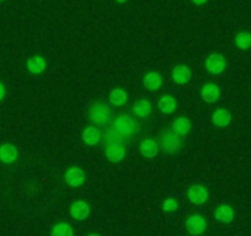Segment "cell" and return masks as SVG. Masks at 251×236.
Instances as JSON below:
<instances>
[{
  "mask_svg": "<svg viewBox=\"0 0 251 236\" xmlns=\"http://www.w3.org/2000/svg\"><path fill=\"white\" fill-rule=\"evenodd\" d=\"M108 100L113 106H123L128 101V95L122 89H113L110 93Z\"/></svg>",
  "mask_w": 251,
  "mask_h": 236,
  "instance_id": "cell-22",
  "label": "cell"
},
{
  "mask_svg": "<svg viewBox=\"0 0 251 236\" xmlns=\"http://www.w3.org/2000/svg\"><path fill=\"white\" fill-rule=\"evenodd\" d=\"M83 141L88 145H96L101 141V131L96 127H88L83 132Z\"/></svg>",
  "mask_w": 251,
  "mask_h": 236,
  "instance_id": "cell-21",
  "label": "cell"
},
{
  "mask_svg": "<svg viewBox=\"0 0 251 236\" xmlns=\"http://www.w3.org/2000/svg\"><path fill=\"white\" fill-rule=\"evenodd\" d=\"M151 105L148 100L146 98H141V100L136 101L133 105V112L134 115L138 116L141 118H147L148 116H151Z\"/></svg>",
  "mask_w": 251,
  "mask_h": 236,
  "instance_id": "cell-20",
  "label": "cell"
},
{
  "mask_svg": "<svg viewBox=\"0 0 251 236\" xmlns=\"http://www.w3.org/2000/svg\"><path fill=\"white\" fill-rule=\"evenodd\" d=\"M141 154L144 158L154 159L159 153V144L153 139H144L141 143Z\"/></svg>",
  "mask_w": 251,
  "mask_h": 236,
  "instance_id": "cell-13",
  "label": "cell"
},
{
  "mask_svg": "<svg viewBox=\"0 0 251 236\" xmlns=\"http://www.w3.org/2000/svg\"><path fill=\"white\" fill-rule=\"evenodd\" d=\"M74 231L72 226L67 223H58L53 226L52 235L53 236H71L73 235Z\"/></svg>",
  "mask_w": 251,
  "mask_h": 236,
  "instance_id": "cell-23",
  "label": "cell"
},
{
  "mask_svg": "<svg viewBox=\"0 0 251 236\" xmlns=\"http://www.w3.org/2000/svg\"><path fill=\"white\" fill-rule=\"evenodd\" d=\"M171 76H173V80L176 84H178V85H185L191 79V71L186 66H177L174 68Z\"/></svg>",
  "mask_w": 251,
  "mask_h": 236,
  "instance_id": "cell-12",
  "label": "cell"
},
{
  "mask_svg": "<svg viewBox=\"0 0 251 236\" xmlns=\"http://www.w3.org/2000/svg\"><path fill=\"white\" fill-rule=\"evenodd\" d=\"M90 214V207L86 202L76 201L71 207V215L75 220H85Z\"/></svg>",
  "mask_w": 251,
  "mask_h": 236,
  "instance_id": "cell-9",
  "label": "cell"
},
{
  "mask_svg": "<svg viewBox=\"0 0 251 236\" xmlns=\"http://www.w3.org/2000/svg\"><path fill=\"white\" fill-rule=\"evenodd\" d=\"M158 106L161 112L166 113V115H170V113L175 112L176 108H177V101H176V98L174 96L164 95L159 100Z\"/></svg>",
  "mask_w": 251,
  "mask_h": 236,
  "instance_id": "cell-18",
  "label": "cell"
},
{
  "mask_svg": "<svg viewBox=\"0 0 251 236\" xmlns=\"http://www.w3.org/2000/svg\"><path fill=\"white\" fill-rule=\"evenodd\" d=\"M105 156L111 163H120L126 156V148L120 141H110L105 148Z\"/></svg>",
  "mask_w": 251,
  "mask_h": 236,
  "instance_id": "cell-4",
  "label": "cell"
},
{
  "mask_svg": "<svg viewBox=\"0 0 251 236\" xmlns=\"http://www.w3.org/2000/svg\"><path fill=\"white\" fill-rule=\"evenodd\" d=\"M89 117H90L91 122H94L95 124L103 126L111 119V111L103 103H94L90 107V111H89Z\"/></svg>",
  "mask_w": 251,
  "mask_h": 236,
  "instance_id": "cell-2",
  "label": "cell"
},
{
  "mask_svg": "<svg viewBox=\"0 0 251 236\" xmlns=\"http://www.w3.org/2000/svg\"><path fill=\"white\" fill-rule=\"evenodd\" d=\"M177 208H178V203H177V201L174 198H168L163 203L164 212H168V213H171V212L176 211Z\"/></svg>",
  "mask_w": 251,
  "mask_h": 236,
  "instance_id": "cell-25",
  "label": "cell"
},
{
  "mask_svg": "<svg viewBox=\"0 0 251 236\" xmlns=\"http://www.w3.org/2000/svg\"><path fill=\"white\" fill-rule=\"evenodd\" d=\"M173 131L180 137L186 136V134H188V132L191 131V122L186 117L176 118L173 122Z\"/></svg>",
  "mask_w": 251,
  "mask_h": 236,
  "instance_id": "cell-19",
  "label": "cell"
},
{
  "mask_svg": "<svg viewBox=\"0 0 251 236\" xmlns=\"http://www.w3.org/2000/svg\"><path fill=\"white\" fill-rule=\"evenodd\" d=\"M187 197L194 204H204L208 201V191L201 185H195L187 191Z\"/></svg>",
  "mask_w": 251,
  "mask_h": 236,
  "instance_id": "cell-8",
  "label": "cell"
},
{
  "mask_svg": "<svg viewBox=\"0 0 251 236\" xmlns=\"http://www.w3.org/2000/svg\"><path fill=\"white\" fill-rule=\"evenodd\" d=\"M86 180V173L84 172L83 168L78 167V166H73V167L68 168L67 172L64 173V182L68 186L74 187H80L81 185L85 182Z\"/></svg>",
  "mask_w": 251,
  "mask_h": 236,
  "instance_id": "cell-5",
  "label": "cell"
},
{
  "mask_svg": "<svg viewBox=\"0 0 251 236\" xmlns=\"http://www.w3.org/2000/svg\"><path fill=\"white\" fill-rule=\"evenodd\" d=\"M143 84L146 86L147 90L149 91H156L163 84V78L159 73L156 71H151V73H148L143 79Z\"/></svg>",
  "mask_w": 251,
  "mask_h": 236,
  "instance_id": "cell-16",
  "label": "cell"
},
{
  "mask_svg": "<svg viewBox=\"0 0 251 236\" xmlns=\"http://www.w3.org/2000/svg\"><path fill=\"white\" fill-rule=\"evenodd\" d=\"M19 151L14 144L5 143L0 146V160L5 164H13L18 159Z\"/></svg>",
  "mask_w": 251,
  "mask_h": 236,
  "instance_id": "cell-10",
  "label": "cell"
},
{
  "mask_svg": "<svg viewBox=\"0 0 251 236\" xmlns=\"http://www.w3.org/2000/svg\"><path fill=\"white\" fill-rule=\"evenodd\" d=\"M0 1H3V0H0Z\"/></svg>",
  "mask_w": 251,
  "mask_h": 236,
  "instance_id": "cell-29",
  "label": "cell"
},
{
  "mask_svg": "<svg viewBox=\"0 0 251 236\" xmlns=\"http://www.w3.org/2000/svg\"><path fill=\"white\" fill-rule=\"evenodd\" d=\"M235 43L240 49H249L251 47V33L246 31L239 32L235 37Z\"/></svg>",
  "mask_w": 251,
  "mask_h": 236,
  "instance_id": "cell-24",
  "label": "cell"
},
{
  "mask_svg": "<svg viewBox=\"0 0 251 236\" xmlns=\"http://www.w3.org/2000/svg\"><path fill=\"white\" fill-rule=\"evenodd\" d=\"M47 68V62L41 55H33L27 61V69L32 74H41Z\"/></svg>",
  "mask_w": 251,
  "mask_h": 236,
  "instance_id": "cell-14",
  "label": "cell"
},
{
  "mask_svg": "<svg viewBox=\"0 0 251 236\" xmlns=\"http://www.w3.org/2000/svg\"><path fill=\"white\" fill-rule=\"evenodd\" d=\"M214 216H216L217 220H219L221 223L229 224L233 221L234 219V211L230 206H226V204H223V206H219L218 208L214 212Z\"/></svg>",
  "mask_w": 251,
  "mask_h": 236,
  "instance_id": "cell-17",
  "label": "cell"
},
{
  "mask_svg": "<svg viewBox=\"0 0 251 236\" xmlns=\"http://www.w3.org/2000/svg\"><path fill=\"white\" fill-rule=\"evenodd\" d=\"M192 1H194V3L196 4V5H203V4L206 3L207 0H192Z\"/></svg>",
  "mask_w": 251,
  "mask_h": 236,
  "instance_id": "cell-27",
  "label": "cell"
},
{
  "mask_svg": "<svg viewBox=\"0 0 251 236\" xmlns=\"http://www.w3.org/2000/svg\"><path fill=\"white\" fill-rule=\"evenodd\" d=\"M201 96L206 102L214 103L221 97V89L216 84H206L201 90Z\"/></svg>",
  "mask_w": 251,
  "mask_h": 236,
  "instance_id": "cell-11",
  "label": "cell"
},
{
  "mask_svg": "<svg viewBox=\"0 0 251 236\" xmlns=\"http://www.w3.org/2000/svg\"><path fill=\"white\" fill-rule=\"evenodd\" d=\"M207 228V221L199 214H194L186 220V229L192 235H200Z\"/></svg>",
  "mask_w": 251,
  "mask_h": 236,
  "instance_id": "cell-7",
  "label": "cell"
},
{
  "mask_svg": "<svg viewBox=\"0 0 251 236\" xmlns=\"http://www.w3.org/2000/svg\"><path fill=\"white\" fill-rule=\"evenodd\" d=\"M116 1H117V3H120V4L127 3V0H116Z\"/></svg>",
  "mask_w": 251,
  "mask_h": 236,
  "instance_id": "cell-28",
  "label": "cell"
},
{
  "mask_svg": "<svg viewBox=\"0 0 251 236\" xmlns=\"http://www.w3.org/2000/svg\"><path fill=\"white\" fill-rule=\"evenodd\" d=\"M226 67V58L219 53H213L206 59V69L213 75L223 73Z\"/></svg>",
  "mask_w": 251,
  "mask_h": 236,
  "instance_id": "cell-6",
  "label": "cell"
},
{
  "mask_svg": "<svg viewBox=\"0 0 251 236\" xmlns=\"http://www.w3.org/2000/svg\"><path fill=\"white\" fill-rule=\"evenodd\" d=\"M180 136L174 131H165L159 137V146L166 153H175L181 148Z\"/></svg>",
  "mask_w": 251,
  "mask_h": 236,
  "instance_id": "cell-3",
  "label": "cell"
},
{
  "mask_svg": "<svg viewBox=\"0 0 251 236\" xmlns=\"http://www.w3.org/2000/svg\"><path fill=\"white\" fill-rule=\"evenodd\" d=\"M212 122L217 127H226L231 122V115L226 108H219L212 115Z\"/></svg>",
  "mask_w": 251,
  "mask_h": 236,
  "instance_id": "cell-15",
  "label": "cell"
},
{
  "mask_svg": "<svg viewBox=\"0 0 251 236\" xmlns=\"http://www.w3.org/2000/svg\"><path fill=\"white\" fill-rule=\"evenodd\" d=\"M113 128L121 137H131L136 133L137 123L131 116L121 115L115 119Z\"/></svg>",
  "mask_w": 251,
  "mask_h": 236,
  "instance_id": "cell-1",
  "label": "cell"
},
{
  "mask_svg": "<svg viewBox=\"0 0 251 236\" xmlns=\"http://www.w3.org/2000/svg\"><path fill=\"white\" fill-rule=\"evenodd\" d=\"M4 95H5V88H4L3 84L0 83V101L3 100Z\"/></svg>",
  "mask_w": 251,
  "mask_h": 236,
  "instance_id": "cell-26",
  "label": "cell"
}]
</instances>
